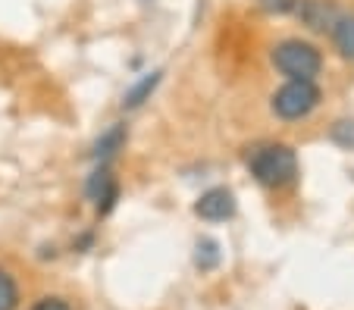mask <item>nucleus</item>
Returning <instances> with one entry per match:
<instances>
[{"mask_svg":"<svg viewBox=\"0 0 354 310\" xmlns=\"http://www.w3.org/2000/svg\"><path fill=\"white\" fill-rule=\"evenodd\" d=\"M248 169L267 188H286L298 179V154L288 144H263V148L251 151Z\"/></svg>","mask_w":354,"mask_h":310,"instance_id":"1","label":"nucleus"},{"mask_svg":"<svg viewBox=\"0 0 354 310\" xmlns=\"http://www.w3.org/2000/svg\"><path fill=\"white\" fill-rule=\"evenodd\" d=\"M273 66L288 79H310L323 69V57L314 44L301 38H286L273 48Z\"/></svg>","mask_w":354,"mask_h":310,"instance_id":"2","label":"nucleus"},{"mask_svg":"<svg viewBox=\"0 0 354 310\" xmlns=\"http://www.w3.org/2000/svg\"><path fill=\"white\" fill-rule=\"evenodd\" d=\"M270 107H273V113L279 116V119H288V122L304 119V116H310L320 107V88L310 79H288L273 95Z\"/></svg>","mask_w":354,"mask_h":310,"instance_id":"3","label":"nucleus"},{"mask_svg":"<svg viewBox=\"0 0 354 310\" xmlns=\"http://www.w3.org/2000/svg\"><path fill=\"white\" fill-rule=\"evenodd\" d=\"M85 195H88V201L97 207L100 216H107L110 210L116 207V197H120V185H116V179L110 175V166H107V163H100V166L94 169L91 175H88Z\"/></svg>","mask_w":354,"mask_h":310,"instance_id":"4","label":"nucleus"},{"mask_svg":"<svg viewBox=\"0 0 354 310\" xmlns=\"http://www.w3.org/2000/svg\"><path fill=\"white\" fill-rule=\"evenodd\" d=\"M301 19V26H308L310 32H333L335 19H339V7L335 0H298L292 10Z\"/></svg>","mask_w":354,"mask_h":310,"instance_id":"5","label":"nucleus"},{"mask_svg":"<svg viewBox=\"0 0 354 310\" xmlns=\"http://www.w3.org/2000/svg\"><path fill=\"white\" fill-rule=\"evenodd\" d=\"M194 213L207 223H223L229 216H235V195L229 188H210L194 201Z\"/></svg>","mask_w":354,"mask_h":310,"instance_id":"6","label":"nucleus"},{"mask_svg":"<svg viewBox=\"0 0 354 310\" xmlns=\"http://www.w3.org/2000/svg\"><path fill=\"white\" fill-rule=\"evenodd\" d=\"M126 138H129V128H126V122H116V126H110L104 135L94 142V148H91V157L97 163H110L116 154L122 151V144H126Z\"/></svg>","mask_w":354,"mask_h":310,"instance_id":"7","label":"nucleus"},{"mask_svg":"<svg viewBox=\"0 0 354 310\" xmlns=\"http://www.w3.org/2000/svg\"><path fill=\"white\" fill-rule=\"evenodd\" d=\"M160 79H163V72H160V69H154V72L141 75V79L135 81L132 88H129L126 95H122V107H126V110H138L145 101H151V95H154V91H157V85H160Z\"/></svg>","mask_w":354,"mask_h":310,"instance_id":"8","label":"nucleus"},{"mask_svg":"<svg viewBox=\"0 0 354 310\" xmlns=\"http://www.w3.org/2000/svg\"><path fill=\"white\" fill-rule=\"evenodd\" d=\"M333 44L339 50L342 60H351L354 63V13L339 16L333 26Z\"/></svg>","mask_w":354,"mask_h":310,"instance_id":"9","label":"nucleus"},{"mask_svg":"<svg viewBox=\"0 0 354 310\" xmlns=\"http://www.w3.org/2000/svg\"><path fill=\"white\" fill-rule=\"evenodd\" d=\"M194 263H198V270H216L220 267V244L214 238H201L194 244Z\"/></svg>","mask_w":354,"mask_h":310,"instance_id":"10","label":"nucleus"},{"mask_svg":"<svg viewBox=\"0 0 354 310\" xmlns=\"http://www.w3.org/2000/svg\"><path fill=\"white\" fill-rule=\"evenodd\" d=\"M19 307V289H16L13 276L0 270V310H16Z\"/></svg>","mask_w":354,"mask_h":310,"instance_id":"11","label":"nucleus"},{"mask_svg":"<svg viewBox=\"0 0 354 310\" xmlns=\"http://www.w3.org/2000/svg\"><path fill=\"white\" fill-rule=\"evenodd\" d=\"M329 138H333L339 148L354 151V119H339L333 128H329Z\"/></svg>","mask_w":354,"mask_h":310,"instance_id":"12","label":"nucleus"},{"mask_svg":"<svg viewBox=\"0 0 354 310\" xmlns=\"http://www.w3.org/2000/svg\"><path fill=\"white\" fill-rule=\"evenodd\" d=\"M295 3H298V0H257V7H261L263 13H270V16H286V13H292Z\"/></svg>","mask_w":354,"mask_h":310,"instance_id":"13","label":"nucleus"},{"mask_svg":"<svg viewBox=\"0 0 354 310\" xmlns=\"http://www.w3.org/2000/svg\"><path fill=\"white\" fill-rule=\"evenodd\" d=\"M32 310H73V307H69L63 298H41V301L35 304Z\"/></svg>","mask_w":354,"mask_h":310,"instance_id":"14","label":"nucleus"}]
</instances>
